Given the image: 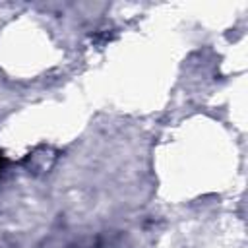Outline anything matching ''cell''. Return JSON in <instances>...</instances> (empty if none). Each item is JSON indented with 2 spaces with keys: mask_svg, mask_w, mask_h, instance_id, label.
Wrapping results in <instances>:
<instances>
[{
  "mask_svg": "<svg viewBox=\"0 0 248 248\" xmlns=\"http://www.w3.org/2000/svg\"><path fill=\"white\" fill-rule=\"evenodd\" d=\"M4 163H6V161H4V155L0 153V170H2V167H4Z\"/></svg>",
  "mask_w": 248,
  "mask_h": 248,
  "instance_id": "cell-1",
  "label": "cell"
}]
</instances>
